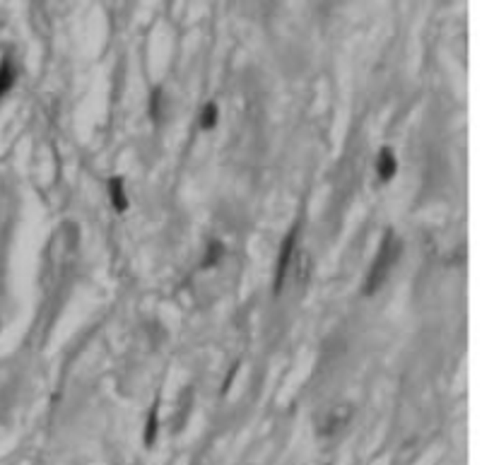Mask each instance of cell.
I'll return each mask as SVG.
<instances>
[{
    "mask_svg": "<svg viewBox=\"0 0 494 465\" xmlns=\"http://www.w3.org/2000/svg\"><path fill=\"white\" fill-rule=\"evenodd\" d=\"M400 251H403V244H400V239L395 237L393 229H386L384 241H381L379 253H376L374 263H371V268H369V275H366V282H364V292H366V295H374V292L379 290L381 285H384V280L388 277L391 268H393L395 261L400 258Z\"/></svg>",
    "mask_w": 494,
    "mask_h": 465,
    "instance_id": "obj_1",
    "label": "cell"
},
{
    "mask_svg": "<svg viewBox=\"0 0 494 465\" xmlns=\"http://www.w3.org/2000/svg\"><path fill=\"white\" fill-rule=\"evenodd\" d=\"M295 244H297V227L290 229L287 239L282 241L280 246V256H277V266H275V295L282 292V285H285V275L290 270V261H292V253H295Z\"/></svg>",
    "mask_w": 494,
    "mask_h": 465,
    "instance_id": "obj_2",
    "label": "cell"
},
{
    "mask_svg": "<svg viewBox=\"0 0 494 465\" xmlns=\"http://www.w3.org/2000/svg\"><path fill=\"white\" fill-rule=\"evenodd\" d=\"M376 171H379L381 181H391L398 171V159H395L393 150L391 148H381L379 157H376Z\"/></svg>",
    "mask_w": 494,
    "mask_h": 465,
    "instance_id": "obj_3",
    "label": "cell"
},
{
    "mask_svg": "<svg viewBox=\"0 0 494 465\" xmlns=\"http://www.w3.org/2000/svg\"><path fill=\"white\" fill-rule=\"evenodd\" d=\"M109 198H111V205L116 208V212H126V210H128V193H126V186L121 176H114V179L109 181Z\"/></svg>",
    "mask_w": 494,
    "mask_h": 465,
    "instance_id": "obj_4",
    "label": "cell"
},
{
    "mask_svg": "<svg viewBox=\"0 0 494 465\" xmlns=\"http://www.w3.org/2000/svg\"><path fill=\"white\" fill-rule=\"evenodd\" d=\"M12 85H14V68L10 63V58H3V63H0V97L8 90H12Z\"/></svg>",
    "mask_w": 494,
    "mask_h": 465,
    "instance_id": "obj_5",
    "label": "cell"
},
{
    "mask_svg": "<svg viewBox=\"0 0 494 465\" xmlns=\"http://www.w3.org/2000/svg\"><path fill=\"white\" fill-rule=\"evenodd\" d=\"M217 116H219L217 104H215V101H210V104L203 109V114H200V128H203V130H213L215 126H217Z\"/></svg>",
    "mask_w": 494,
    "mask_h": 465,
    "instance_id": "obj_6",
    "label": "cell"
},
{
    "mask_svg": "<svg viewBox=\"0 0 494 465\" xmlns=\"http://www.w3.org/2000/svg\"><path fill=\"white\" fill-rule=\"evenodd\" d=\"M222 256H224V244L215 239V241H210V246H208V253H205L203 268H213L215 263H217Z\"/></svg>",
    "mask_w": 494,
    "mask_h": 465,
    "instance_id": "obj_7",
    "label": "cell"
},
{
    "mask_svg": "<svg viewBox=\"0 0 494 465\" xmlns=\"http://www.w3.org/2000/svg\"><path fill=\"white\" fill-rule=\"evenodd\" d=\"M155 429H157V405L152 408V415H150V429L145 432V444H152L155 439Z\"/></svg>",
    "mask_w": 494,
    "mask_h": 465,
    "instance_id": "obj_8",
    "label": "cell"
}]
</instances>
